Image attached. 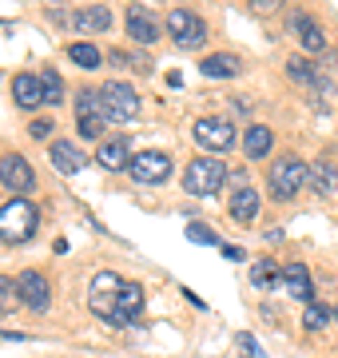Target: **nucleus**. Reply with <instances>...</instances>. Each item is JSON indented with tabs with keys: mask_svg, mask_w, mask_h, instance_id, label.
Returning a JSON list of instances; mask_svg holds the SVG:
<instances>
[{
	"mask_svg": "<svg viewBox=\"0 0 338 358\" xmlns=\"http://www.w3.org/2000/svg\"><path fill=\"white\" fill-rule=\"evenodd\" d=\"M199 72L203 76H215V80H231L243 72V64H239V56H231V52H215L207 60H199Z\"/></svg>",
	"mask_w": 338,
	"mask_h": 358,
	"instance_id": "nucleus-16",
	"label": "nucleus"
},
{
	"mask_svg": "<svg viewBox=\"0 0 338 358\" xmlns=\"http://www.w3.org/2000/svg\"><path fill=\"white\" fill-rule=\"evenodd\" d=\"M48 159H52V167L60 171V176H76L80 167L88 164V155L80 152L72 140H56L52 148H48Z\"/></svg>",
	"mask_w": 338,
	"mask_h": 358,
	"instance_id": "nucleus-12",
	"label": "nucleus"
},
{
	"mask_svg": "<svg viewBox=\"0 0 338 358\" xmlns=\"http://www.w3.org/2000/svg\"><path fill=\"white\" fill-rule=\"evenodd\" d=\"M72 28H80V32H108V28H112V13H108L104 4L80 8V13L72 16Z\"/></svg>",
	"mask_w": 338,
	"mask_h": 358,
	"instance_id": "nucleus-17",
	"label": "nucleus"
},
{
	"mask_svg": "<svg viewBox=\"0 0 338 358\" xmlns=\"http://www.w3.org/2000/svg\"><path fill=\"white\" fill-rule=\"evenodd\" d=\"M286 72H291V80H299V84H314V80H318V68H314V60H307V56H295V60L286 64Z\"/></svg>",
	"mask_w": 338,
	"mask_h": 358,
	"instance_id": "nucleus-26",
	"label": "nucleus"
},
{
	"mask_svg": "<svg viewBox=\"0 0 338 358\" xmlns=\"http://www.w3.org/2000/svg\"><path fill=\"white\" fill-rule=\"evenodd\" d=\"M311 187L318 195H338V167L330 164V159L311 164Z\"/></svg>",
	"mask_w": 338,
	"mask_h": 358,
	"instance_id": "nucleus-20",
	"label": "nucleus"
},
{
	"mask_svg": "<svg viewBox=\"0 0 338 358\" xmlns=\"http://www.w3.org/2000/svg\"><path fill=\"white\" fill-rule=\"evenodd\" d=\"M187 239H191V243H203V247L219 243V235H215L211 227H203V223H187Z\"/></svg>",
	"mask_w": 338,
	"mask_h": 358,
	"instance_id": "nucleus-29",
	"label": "nucleus"
},
{
	"mask_svg": "<svg viewBox=\"0 0 338 358\" xmlns=\"http://www.w3.org/2000/svg\"><path fill=\"white\" fill-rule=\"evenodd\" d=\"M223 183H227V167H223L219 155H199V159H191L187 171H183V192L196 195V199L215 195Z\"/></svg>",
	"mask_w": 338,
	"mask_h": 358,
	"instance_id": "nucleus-2",
	"label": "nucleus"
},
{
	"mask_svg": "<svg viewBox=\"0 0 338 358\" xmlns=\"http://www.w3.org/2000/svg\"><path fill=\"white\" fill-rule=\"evenodd\" d=\"M196 140H199V148H207V152H231L235 148V124L223 120V115H207V120L196 124Z\"/></svg>",
	"mask_w": 338,
	"mask_h": 358,
	"instance_id": "nucleus-6",
	"label": "nucleus"
},
{
	"mask_svg": "<svg viewBox=\"0 0 338 358\" xmlns=\"http://www.w3.org/2000/svg\"><path fill=\"white\" fill-rule=\"evenodd\" d=\"M223 255L231 259V263H239V259H243V247H235V243H227V247H223Z\"/></svg>",
	"mask_w": 338,
	"mask_h": 358,
	"instance_id": "nucleus-34",
	"label": "nucleus"
},
{
	"mask_svg": "<svg viewBox=\"0 0 338 358\" xmlns=\"http://www.w3.org/2000/svg\"><path fill=\"white\" fill-rule=\"evenodd\" d=\"M168 32H171V40L187 52L203 48V40H207V24H203L196 13H187V8H171L168 13Z\"/></svg>",
	"mask_w": 338,
	"mask_h": 358,
	"instance_id": "nucleus-5",
	"label": "nucleus"
},
{
	"mask_svg": "<svg viewBox=\"0 0 338 358\" xmlns=\"http://www.w3.org/2000/svg\"><path fill=\"white\" fill-rule=\"evenodd\" d=\"M32 136L36 140H48L52 136V120H32Z\"/></svg>",
	"mask_w": 338,
	"mask_h": 358,
	"instance_id": "nucleus-32",
	"label": "nucleus"
},
{
	"mask_svg": "<svg viewBox=\"0 0 338 358\" xmlns=\"http://www.w3.org/2000/svg\"><path fill=\"white\" fill-rule=\"evenodd\" d=\"M274 282H283V267H279L274 259H259V263L251 267V287L267 291V287H274Z\"/></svg>",
	"mask_w": 338,
	"mask_h": 358,
	"instance_id": "nucleus-22",
	"label": "nucleus"
},
{
	"mask_svg": "<svg viewBox=\"0 0 338 358\" xmlns=\"http://www.w3.org/2000/svg\"><path fill=\"white\" fill-rule=\"evenodd\" d=\"M124 20H128V36L135 40V44H156L159 32L163 28L156 24V16L147 13L143 4H128V13H124Z\"/></svg>",
	"mask_w": 338,
	"mask_h": 358,
	"instance_id": "nucleus-11",
	"label": "nucleus"
},
{
	"mask_svg": "<svg viewBox=\"0 0 338 358\" xmlns=\"http://www.w3.org/2000/svg\"><path fill=\"white\" fill-rule=\"evenodd\" d=\"M235 343H239V350H243V355H247V358H263L259 343H255V338H251V334H239V338H235Z\"/></svg>",
	"mask_w": 338,
	"mask_h": 358,
	"instance_id": "nucleus-31",
	"label": "nucleus"
},
{
	"mask_svg": "<svg viewBox=\"0 0 338 358\" xmlns=\"http://www.w3.org/2000/svg\"><path fill=\"white\" fill-rule=\"evenodd\" d=\"M131 176H135V183H163V179L171 176V159L163 152H135L131 155Z\"/></svg>",
	"mask_w": 338,
	"mask_h": 358,
	"instance_id": "nucleus-8",
	"label": "nucleus"
},
{
	"mask_svg": "<svg viewBox=\"0 0 338 358\" xmlns=\"http://www.w3.org/2000/svg\"><path fill=\"white\" fill-rule=\"evenodd\" d=\"M0 183L8 187V192L24 195L36 187V171H32V164H28L24 155H4L0 159Z\"/></svg>",
	"mask_w": 338,
	"mask_h": 358,
	"instance_id": "nucleus-9",
	"label": "nucleus"
},
{
	"mask_svg": "<svg viewBox=\"0 0 338 358\" xmlns=\"http://www.w3.org/2000/svg\"><path fill=\"white\" fill-rule=\"evenodd\" d=\"M76 120H108L100 88H80L76 92Z\"/></svg>",
	"mask_w": 338,
	"mask_h": 358,
	"instance_id": "nucleus-21",
	"label": "nucleus"
},
{
	"mask_svg": "<svg viewBox=\"0 0 338 358\" xmlns=\"http://www.w3.org/2000/svg\"><path fill=\"white\" fill-rule=\"evenodd\" d=\"M267 183H271V195L279 199V203H291V199L311 183V167L302 164V159H295V155H283L279 164H271Z\"/></svg>",
	"mask_w": 338,
	"mask_h": 358,
	"instance_id": "nucleus-3",
	"label": "nucleus"
},
{
	"mask_svg": "<svg viewBox=\"0 0 338 358\" xmlns=\"http://www.w3.org/2000/svg\"><path fill=\"white\" fill-rule=\"evenodd\" d=\"M13 96H16V103L20 108H40L44 103V84H40V76H32V72H20V76L13 80Z\"/></svg>",
	"mask_w": 338,
	"mask_h": 358,
	"instance_id": "nucleus-15",
	"label": "nucleus"
},
{
	"mask_svg": "<svg viewBox=\"0 0 338 358\" xmlns=\"http://www.w3.org/2000/svg\"><path fill=\"white\" fill-rule=\"evenodd\" d=\"M40 227V211L28 203L24 195H16L0 207V239L4 243H28Z\"/></svg>",
	"mask_w": 338,
	"mask_h": 358,
	"instance_id": "nucleus-1",
	"label": "nucleus"
},
{
	"mask_svg": "<svg viewBox=\"0 0 338 358\" xmlns=\"http://www.w3.org/2000/svg\"><path fill=\"white\" fill-rule=\"evenodd\" d=\"M16 307H20V287H16V279L0 275V315H8Z\"/></svg>",
	"mask_w": 338,
	"mask_h": 358,
	"instance_id": "nucleus-27",
	"label": "nucleus"
},
{
	"mask_svg": "<svg viewBox=\"0 0 338 358\" xmlns=\"http://www.w3.org/2000/svg\"><path fill=\"white\" fill-rule=\"evenodd\" d=\"M335 319H338V307H335Z\"/></svg>",
	"mask_w": 338,
	"mask_h": 358,
	"instance_id": "nucleus-35",
	"label": "nucleus"
},
{
	"mask_svg": "<svg viewBox=\"0 0 338 358\" xmlns=\"http://www.w3.org/2000/svg\"><path fill=\"white\" fill-rule=\"evenodd\" d=\"M283 282H286V291L295 294V299H302V303H314V282H311V271H307V263H286V267H283Z\"/></svg>",
	"mask_w": 338,
	"mask_h": 358,
	"instance_id": "nucleus-14",
	"label": "nucleus"
},
{
	"mask_svg": "<svg viewBox=\"0 0 338 358\" xmlns=\"http://www.w3.org/2000/svg\"><path fill=\"white\" fill-rule=\"evenodd\" d=\"M68 60L80 68H100L104 60H100V48L96 44H88V40H76V44H68Z\"/></svg>",
	"mask_w": 338,
	"mask_h": 358,
	"instance_id": "nucleus-24",
	"label": "nucleus"
},
{
	"mask_svg": "<svg viewBox=\"0 0 338 358\" xmlns=\"http://www.w3.org/2000/svg\"><path fill=\"white\" fill-rule=\"evenodd\" d=\"M143 310V287L131 279H119L116 287V315H112V327H135Z\"/></svg>",
	"mask_w": 338,
	"mask_h": 358,
	"instance_id": "nucleus-7",
	"label": "nucleus"
},
{
	"mask_svg": "<svg viewBox=\"0 0 338 358\" xmlns=\"http://www.w3.org/2000/svg\"><path fill=\"white\" fill-rule=\"evenodd\" d=\"M279 4H283V0H251V8H255V13H274Z\"/></svg>",
	"mask_w": 338,
	"mask_h": 358,
	"instance_id": "nucleus-33",
	"label": "nucleus"
},
{
	"mask_svg": "<svg viewBox=\"0 0 338 358\" xmlns=\"http://www.w3.org/2000/svg\"><path fill=\"white\" fill-rule=\"evenodd\" d=\"M96 164L104 167V171H119V167H131V148L124 136L116 140H104L100 143V152H96Z\"/></svg>",
	"mask_w": 338,
	"mask_h": 358,
	"instance_id": "nucleus-13",
	"label": "nucleus"
},
{
	"mask_svg": "<svg viewBox=\"0 0 338 358\" xmlns=\"http://www.w3.org/2000/svg\"><path fill=\"white\" fill-rule=\"evenodd\" d=\"M291 24H295V32H299V40H302V48L311 52V56H314V52H323V48H326L323 32H318V28H314L311 20H307V16H295Z\"/></svg>",
	"mask_w": 338,
	"mask_h": 358,
	"instance_id": "nucleus-23",
	"label": "nucleus"
},
{
	"mask_svg": "<svg viewBox=\"0 0 338 358\" xmlns=\"http://www.w3.org/2000/svg\"><path fill=\"white\" fill-rule=\"evenodd\" d=\"M100 100H104L108 124H131V120L140 115V96H135L131 84H124V80L104 84V88H100Z\"/></svg>",
	"mask_w": 338,
	"mask_h": 358,
	"instance_id": "nucleus-4",
	"label": "nucleus"
},
{
	"mask_svg": "<svg viewBox=\"0 0 338 358\" xmlns=\"http://www.w3.org/2000/svg\"><path fill=\"white\" fill-rule=\"evenodd\" d=\"M255 215H259V192L247 183V187H239L231 195V219L235 223H251Z\"/></svg>",
	"mask_w": 338,
	"mask_h": 358,
	"instance_id": "nucleus-18",
	"label": "nucleus"
},
{
	"mask_svg": "<svg viewBox=\"0 0 338 358\" xmlns=\"http://www.w3.org/2000/svg\"><path fill=\"white\" fill-rule=\"evenodd\" d=\"M243 148H247V159H263V155H271V148H274L271 128H267V124H251Z\"/></svg>",
	"mask_w": 338,
	"mask_h": 358,
	"instance_id": "nucleus-19",
	"label": "nucleus"
},
{
	"mask_svg": "<svg viewBox=\"0 0 338 358\" xmlns=\"http://www.w3.org/2000/svg\"><path fill=\"white\" fill-rule=\"evenodd\" d=\"M330 315H335V310L318 307V303H307V310H302V327H307V331H323Z\"/></svg>",
	"mask_w": 338,
	"mask_h": 358,
	"instance_id": "nucleus-28",
	"label": "nucleus"
},
{
	"mask_svg": "<svg viewBox=\"0 0 338 358\" xmlns=\"http://www.w3.org/2000/svg\"><path fill=\"white\" fill-rule=\"evenodd\" d=\"M40 84H44V103H60L64 100V80H60L56 68H44V72H40Z\"/></svg>",
	"mask_w": 338,
	"mask_h": 358,
	"instance_id": "nucleus-25",
	"label": "nucleus"
},
{
	"mask_svg": "<svg viewBox=\"0 0 338 358\" xmlns=\"http://www.w3.org/2000/svg\"><path fill=\"white\" fill-rule=\"evenodd\" d=\"M16 287H20V303L32 310H48V303H52V287H48V279L40 275V271H24L20 279H16Z\"/></svg>",
	"mask_w": 338,
	"mask_h": 358,
	"instance_id": "nucleus-10",
	"label": "nucleus"
},
{
	"mask_svg": "<svg viewBox=\"0 0 338 358\" xmlns=\"http://www.w3.org/2000/svg\"><path fill=\"white\" fill-rule=\"evenodd\" d=\"M104 124L108 120H76V131L84 140H100V136H104Z\"/></svg>",
	"mask_w": 338,
	"mask_h": 358,
	"instance_id": "nucleus-30",
	"label": "nucleus"
}]
</instances>
